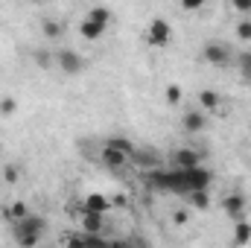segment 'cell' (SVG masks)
Instances as JSON below:
<instances>
[{"mask_svg": "<svg viewBox=\"0 0 251 248\" xmlns=\"http://www.w3.org/2000/svg\"><path fill=\"white\" fill-rule=\"evenodd\" d=\"M44 231H47V219L44 216H35V213H26L24 219L12 222V237L15 243L24 248H32L44 240Z\"/></svg>", "mask_w": 251, "mask_h": 248, "instance_id": "obj_1", "label": "cell"}, {"mask_svg": "<svg viewBox=\"0 0 251 248\" xmlns=\"http://www.w3.org/2000/svg\"><path fill=\"white\" fill-rule=\"evenodd\" d=\"M143 38H146V44L149 47H170L173 44V38H176V29H173V24L170 21H164V18H152L149 24H146V32H143Z\"/></svg>", "mask_w": 251, "mask_h": 248, "instance_id": "obj_2", "label": "cell"}, {"mask_svg": "<svg viewBox=\"0 0 251 248\" xmlns=\"http://www.w3.org/2000/svg\"><path fill=\"white\" fill-rule=\"evenodd\" d=\"M231 47L228 44H222V41H207L204 47H201V62L210 64V67H228L231 64Z\"/></svg>", "mask_w": 251, "mask_h": 248, "instance_id": "obj_3", "label": "cell"}, {"mask_svg": "<svg viewBox=\"0 0 251 248\" xmlns=\"http://www.w3.org/2000/svg\"><path fill=\"white\" fill-rule=\"evenodd\" d=\"M53 59H56V67L67 73V76H79L82 70H85V56H79L76 50H70V47H62V50H56L53 53Z\"/></svg>", "mask_w": 251, "mask_h": 248, "instance_id": "obj_4", "label": "cell"}, {"mask_svg": "<svg viewBox=\"0 0 251 248\" xmlns=\"http://www.w3.org/2000/svg\"><path fill=\"white\" fill-rule=\"evenodd\" d=\"M219 207L225 210V216L228 219H243L246 216V210H249V201H246V196L243 193H228V196H222V201H219Z\"/></svg>", "mask_w": 251, "mask_h": 248, "instance_id": "obj_5", "label": "cell"}, {"mask_svg": "<svg viewBox=\"0 0 251 248\" xmlns=\"http://www.w3.org/2000/svg\"><path fill=\"white\" fill-rule=\"evenodd\" d=\"M181 128H184L187 134L204 131V128H207V111H204V108H187L184 117H181Z\"/></svg>", "mask_w": 251, "mask_h": 248, "instance_id": "obj_6", "label": "cell"}, {"mask_svg": "<svg viewBox=\"0 0 251 248\" xmlns=\"http://www.w3.org/2000/svg\"><path fill=\"white\" fill-rule=\"evenodd\" d=\"M100 158H102V164H105L108 170H123L126 164L131 161V155H126V152H120V149H114L111 143L102 146V155H100Z\"/></svg>", "mask_w": 251, "mask_h": 248, "instance_id": "obj_7", "label": "cell"}, {"mask_svg": "<svg viewBox=\"0 0 251 248\" xmlns=\"http://www.w3.org/2000/svg\"><path fill=\"white\" fill-rule=\"evenodd\" d=\"M196 164H201V152H196V149H176L173 152V158H170V167H178V170H184V167H196Z\"/></svg>", "mask_w": 251, "mask_h": 248, "instance_id": "obj_8", "label": "cell"}, {"mask_svg": "<svg viewBox=\"0 0 251 248\" xmlns=\"http://www.w3.org/2000/svg\"><path fill=\"white\" fill-rule=\"evenodd\" d=\"M222 105H225V99H222V94L219 91H201L199 94V108H204L207 114H216V111H222Z\"/></svg>", "mask_w": 251, "mask_h": 248, "instance_id": "obj_9", "label": "cell"}, {"mask_svg": "<svg viewBox=\"0 0 251 248\" xmlns=\"http://www.w3.org/2000/svg\"><path fill=\"white\" fill-rule=\"evenodd\" d=\"M105 32H108V26H102V24H97V21H91V18H82V24H79V35H82L85 41H100Z\"/></svg>", "mask_w": 251, "mask_h": 248, "instance_id": "obj_10", "label": "cell"}, {"mask_svg": "<svg viewBox=\"0 0 251 248\" xmlns=\"http://www.w3.org/2000/svg\"><path fill=\"white\" fill-rule=\"evenodd\" d=\"M111 207H114L111 198L102 196V193H91V196H85V201H82V210H94V213H108Z\"/></svg>", "mask_w": 251, "mask_h": 248, "instance_id": "obj_11", "label": "cell"}, {"mask_svg": "<svg viewBox=\"0 0 251 248\" xmlns=\"http://www.w3.org/2000/svg\"><path fill=\"white\" fill-rule=\"evenodd\" d=\"M102 228H105V213L82 210V231H88V234H102Z\"/></svg>", "mask_w": 251, "mask_h": 248, "instance_id": "obj_12", "label": "cell"}, {"mask_svg": "<svg viewBox=\"0 0 251 248\" xmlns=\"http://www.w3.org/2000/svg\"><path fill=\"white\" fill-rule=\"evenodd\" d=\"M246 243H251V222L243 216L234 225V246H246Z\"/></svg>", "mask_w": 251, "mask_h": 248, "instance_id": "obj_13", "label": "cell"}, {"mask_svg": "<svg viewBox=\"0 0 251 248\" xmlns=\"http://www.w3.org/2000/svg\"><path fill=\"white\" fill-rule=\"evenodd\" d=\"M210 187H201V190H193L187 198H190V204L196 207V210H207L210 207V193H207Z\"/></svg>", "mask_w": 251, "mask_h": 248, "instance_id": "obj_14", "label": "cell"}, {"mask_svg": "<svg viewBox=\"0 0 251 248\" xmlns=\"http://www.w3.org/2000/svg\"><path fill=\"white\" fill-rule=\"evenodd\" d=\"M41 32H44V38H50V41H59L64 35V26L59 21H53V18H44V24H41Z\"/></svg>", "mask_w": 251, "mask_h": 248, "instance_id": "obj_15", "label": "cell"}, {"mask_svg": "<svg viewBox=\"0 0 251 248\" xmlns=\"http://www.w3.org/2000/svg\"><path fill=\"white\" fill-rule=\"evenodd\" d=\"M26 213H29V207H26V201H12V204H9V207L3 210V216L9 219V225H12V222H18V219H24Z\"/></svg>", "mask_w": 251, "mask_h": 248, "instance_id": "obj_16", "label": "cell"}, {"mask_svg": "<svg viewBox=\"0 0 251 248\" xmlns=\"http://www.w3.org/2000/svg\"><path fill=\"white\" fill-rule=\"evenodd\" d=\"M85 18H91V21H97V24L108 26V24H111V9H108V6H91Z\"/></svg>", "mask_w": 251, "mask_h": 248, "instance_id": "obj_17", "label": "cell"}, {"mask_svg": "<svg viewBox=\"0 0 251 248\" xmlns=\"http://www.w3.org/2000/svg\"><path fill=\"white\" fill-rule=\"evenodd\" d=\"M164 99H167L173 108H176V105H181V99H184L181 85H176V82H173V85H167V88H164Z\"/></svg>", "mask_w": 251, "mask_h": 248, "instance_id": "obj_18", "label": "cell"}, {"mask_svg": "<svg viewBox=\"0 0 251 248\" xmlns=\"http://www.w3.org/2000/svg\"><path fill=\"white\" fill-rule=\"evenodd\" d=\"M237 38L251 41V15H243V18H240V24H237Z\"/></svg>", "mask_w": 251, "mask_h": 248, "instance_id": "obj_19", "label": "cell"}, {"mask_svg": "<svg viewBox=\"0 0 251 248\" xmlns=\"http://www.w3.org/2000/svg\"><path fill=\"white\" fill-rule=\"evenodd\" d=\"M108 143H111L114 149H120V152H126V155H134V143H131L128 137H111Z\"/></svg>", "mask_w": 251, "mask_h": 248, "instance_id": "obj_20", "label": "cell"}, {"mask_svg": "<svg viewBox=\"0 0 251 248\" xmlns=\"http://www.w3.org/2000/svg\"><path fill=\"white\" fill-rule=\"evenodd\" d=\"M15 111H18V99H15V97H3V99H0V114H3V117H12Z\"/></svg>", "mask_w": 251, "mask_h": 248, "instance_id": "obj_21", "label": "cell"}, {"mask_svg": "<svg viewBox=\"0 0 251 248\" xmlns=\"http://www.w3.org/2000/svg\"><path fill=\"white\" fill-rule=\"evenodd\" d=\"M53 62H56V59H53L50 50H35V64H38V67H50Z\"/></svg>", "mask_w": 251, "mask_h": 248, "instance_id": "obj_22", "label": "cell"}, {"mask_svg": "<svg viewBox=\"0 0 251 248\" xmlns=\"http://www.w3.org/2000/svg\"><path fill=\"white\" fill-rule=\"evenodd\" d=\"M231 9L237 15H251V0H231Z\"/></svg>", "mask_w": 251, "mask_h": 248, "instance_id": "obj_23", "label": "cell"}, {"mask_svg": "<svg viewBox=\"0 0 251 248\" xmlns=\"http://www.w3.org/2000/svg\"><path fill=\"white\" fill-rule=\"evenodd\" d=\"M178 3H181V9H184V12H199V9H204V3H207V0H178Z\"/></svg>", "mask_w": 251, "mask_h": 248, "instance_id": "obj_24", "label": "cell"}, {"mask_svg": "<svg viewBox=\"0 0 251 248\" xmlns=\"http://www.w3.org/2000/svg\"><path fill=\"white\" fill-rule=\"evenodd\" d=\"M3 178H6L9 184H15V181H18V167H6V170H3Z\"/></svg>", "mask_w": 251, "mask_h": 248, "instance_id": "obj_25", "label": "cell"}, {"mask_svg": "<svg viewBox=\"0 0 251 248\" xmlns=\"http://www.w3.org/2000/svg\"><path fill=\"white\" fill-rule=\"evenodd\" d=\"M187 219H190L187 210H176V213H173V222H176V225H187Z\"/></svg>", "mask_w": 251, "mask_h": 248, "instance_id": "obj_26", "label": "cell"}, {"mask_svg": "<svg viewBox=\"0 0 251 248\" xmlns=\"http://www.w3.org/2000/svg\"><path fill=\"white\" fill-rule=\"evenodd\" d=\"M240 67H243V73H246V76H251V53H246V56L240 59Z\"/></svg>", "mask_w": 251, "mask_h": 248, "instance_id": "obj_27", "label": "cell"}, {"mask_svg": "<svg viewBox=\"0 0 251 248\" xmlns=\"http://www.w3.org/2000/svg\"><path fill=\"white\" fill-rule=\"evenodd\" d=\"M29 3H44V0H29Z\"/></svg>", "mask_w": 251, "mask_h": 248, "instance_id": "obj_28", "label": "cell"}]
</instances>
